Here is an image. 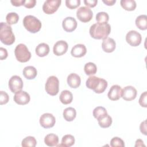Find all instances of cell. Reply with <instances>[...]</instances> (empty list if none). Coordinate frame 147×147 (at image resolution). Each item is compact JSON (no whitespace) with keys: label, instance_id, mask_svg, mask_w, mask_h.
Wrapping results in <instances>:
<instances>
[{"label":"cell","instance_id":"1","mask_svg":"<svg viewBox=\"0 0 147 147\" xmlns=\"http://www.w3.org/2000/svg\"><path fill=\"white\" fill-rule=\"evenodd\" d=\"M90 36L97 40L105 39L107 38L111 32V26L108 23H95L92 25L90 28Z\"/></svg>","mask_w":147,"mask_h":147},{"label":"cell","instance_id":"2","mask_svg":"<svg viewBox=\"0 0 147 147\" xmlns=\"http://www.w3.org/2000/svg\"><path fill=\"white\" fill-rule=\"evenodd\" d=\"M86 84L87 88L97 94L103 92L107 87V82L105 79L95 76H90L86 80Z\"/></svg>","mask_w":147,"mask_h":147},{"label":"cell","instance_id":"3","mask_svg":"<svg viewBox=\"0 0 147 147\" xmlns=\"http://www.w3.org/2000/svg\"><path fill=\"white\" fill-rule=\"evenodd\" d=\"M0 40L3 44L7 45H11L15 41V36L11 26L3 22H1L0 25Z\"/></svg>","mask_w":147,"mask_h":147},{"label":"cell","instance_id":"4","mask_svg":"<svg viewBox=\"0 0 147 147\" xmlns=\"http://www.w3.org/2000/svg\"><path fill=\"white\" fill-rule=\"evenodd\" d=\"M23 25L25 28L30 33L38 32L41 28V22L36 17L32 15L25 16L23 20Z\"/></svg>","mask_w":147,"mask_h":147},{"label":"cell","instance_id":"5","mask_svg":"<svg viewBox=\"0 0 147 147\" xmlns=\"http://www.w3.org/2000/svg\"><path fill=\"white\" fill-rule=\"evenodd\" d=\"M14 54L16 59L21 63L27 62L31 57V53L24 44H20L16 46L14 49Z\"/></svg>","mask_w":147,"mask_h":147},{"label":"cell","instance_id":"6","mask_svg":"<svg viewBox=\"0 0 147 147\" xmlns=\"http://www.w3.org/2000/svg\"><path fill=\"white\" fill-rule=\"evenodd\" d=\"M45 89L46 92L52 95H56L59 90V81L58 78L55 76H49L45 83Z\"/></svg>","mask_w":147,"mask_h":147},{"label":"cell","instance_id":"7","mask_svg":"<svg viewBox=\"0 0 147 147\" xmlns=\"http://www.w3.org/2000/svg\"><path fill=\"white\" fill-rule=\"evenodd\" d=\"M92 10L87 6H82L76 11L77 18L83 22H89L92 19Z\"/></svg>","mask_w":147,"mask_h":147},{"label":"cell","instance_id":"8","mask_svg":"<svg viewBox=\"0 0 147 147\" xmlns=\"http://www.w3.org/2000/svg\"><path fill=\"white\" fill-rule=\"evenodd\" d=\"M61 2V0H47L43 4L42 10L47 14H53L57 10Z\"/></svg>","mask_w":147,"mask_h":147},{"label":"cell","instance_id":"9","mask_svg":"<svg viewBox=\"0 0 147 147\" xmlns=\"http://www.w3.org/2000/svg\"><path fill=\"white\" fill-rule=\"evenodd\" d=\"M126 41L132 47L139 45L142 41V37L140 33L136 30H130L126 35Z\"/></svg>","mask_w":147,"mask_h":147},{"label":"cell","instance_id":"10","mask_svg":"<svg viewBox=\"0 0 147 147\" xmlns=\"http://www.w3.org/2000/svg\"><path fill=\"white\" fill-rule=\"evenodd\" d=\"M9 87L13 93L21 91L23 87V82L20 76L14 75L11 77L9 81Z\"/></svg>","mask_w":147,"mask_h":147},{"label":"cell","instance_id":"11","mask_svg":"<svg viewBox=\"0 0 147 147\" xmlns=\"http://www.w3.org/2000/svg\"><path fill=\"white\" fill-rule=\"evenodd\" d=\"M55 122V117L51 113H44L40 118V125L45 129L52 127Z\"/></svg>","mask_w":147,"mask_h":147},{"label":"cell","instance_id":"12","mask_svg":"<svg viewBox=\"0 0 147 147\" xmlns=\"http://www.w3.org/2000/svg\"><path fill=\"white\" fill-rule=\"evenodd\" d=\"M29 94L25 91H20L15 93L13 99L14 101L20 105H25L28 104L30 101Z\"/></svg>","mask_w":147,"mask_h":147},{"label":"cell","instance_id":"13","mask_svg":"<svg viewBox=\"0 0 147 147\" xmlns=\"http://www.w3.org/2000/svg\"><path fill=\"white\" fill-rule=\"evenodd\" d=\"M137 94V90L133 86H127L123 88L122 92V98L127 101H130L134 100Z\"/></svg>","mask_w":147,"mask_h":147},{"label":"cell","instance_id":"14","mask_svg":"<svg viewBox=\"0 0 147 147\" xmlns=\"http://www.w3.org/2000/svg\"><path fill=\"white\" fill-rule=\"evenodd\" d=\"M68 44L64 40L57 41L53 48V53L56 56H61L65 53L68 50Z\"/></svg>","mask_w":147,"mask_h":147},{"label":"cell","instance_id":"15","mask_svg":"<svg viewBox=\"0 0 147 147\" xmlns=\"http://www.w3.org/2000/svg\"><path fill=\"white\" fill-rule=\"evenodd\" d=\"M77 21L72 17H67L63 20L62 26L63 29L67 32H71L75 30L77 27Z\"/></svg>","mask_w":147,"mask_h":147},{"label":"cell","instance_id":"16","mask_svg":"<svg viewBox=\"0 0 147 147\" xmlns=\"http://www.w3.org/2000/svg\"><path fill=\"white\" fill-rule=\"evenodd\" d=\"M122 89L119 85H113L109 91L108 98L111 100H117L122 96Z\"/></svg>","mask_w":147,"mask_h":147},{"label":"cell","instance_id":"17","mask_svg":"<svg viewBox=\"0 0 147 147\" xmlns=\"http://www.w3.org/2000/svg\"><path fill=\"white\" fill-rule=\"evenodd\" d=\"M116 47V43L114 39L111 38H106L104 39L102 43V48L103 51L107 53L113 52Z\"/></svg>","mask_w":147,"mask_h":147},{"label":"cell","instance_id":"18","mask_svg":"<svg viewBox=\"0 0 147 147\" xmlns=\"http://www.w3.org/2000/svg\"><path fill=\"white\" fill-rule=\"evenodd\" d=\"M87 52V49L84 44H78L74 46L71 49V53L75 57H81L84 56Z\"/></svg>","mask_w":147,"mask_h":147},{"label":"cell","instance_id":"19","mask_svg":"<svg viewBox=\"0 0 147 147\" xmlns=\"http://www.w3.org/2000/svg\"><path fill=\"white\" fill-rule=\"evenodd\" d=\"M67 83L68 86L74 88H76L80 85V77L75 73L70 74L67 77Z\"/></svg>","mask_w":147,"mask_h":147},{"label":"cell","instance_id":"20","mask_svg":"<svg viewBox=\"0 0 147 147\" xmlns=\"http://www.w3.org/2000/svg\"><path fill=\"white\" fill-rule=\"evenodd\" d=\"M36 55L39 57H44L49 52V45L44 42L39 44L35 49Z\"/></svg>","mask_w":147,"mask_h":147},{"label":"cell","instance_id":"21","mask_svg":"<svg viewBox=\"0 0 147 147\" xmlns=\"http://www.w3.org/2000/svg\"><path fill=\"white\" fill-rule=\"evenodd\" d=\"M23 75L27 79H33L37 75V71L33 66H27L23 69Z\"/></svg>","mask_w":147,"mask_h":147},{"label":"cell","instance_id":"22","mask_svg":"<svg viewBox=\"0 0 147 147\" xmlns=\"http://www.w3.org/2000/svg\"><path fill=\"white\" fill-rule=\"evenodd\" d=\"M59 99L60 102L64 105H68L72 102L73 95L71 92L69 90H63L61 91Z\"/></svg>","mask_w":147,"mask_h":147},{"label":"cell","instance_id":"23","mask_svg":"<svg viewBox=\"0 0 147 147\" xmlns=\"http://www.w3.org/2000/svg\"><path fill=\"white\" fill-rule=\"evenodd\" d=\"M44 142L48 146H57L59 143V137L55 134H48L45 137Z\"/></svg>","mask_w":147,"mask_h":147},{"label":"cell","instance_id":"24","mask_svg":"<svg viewBox=\"0 0 147 147\" xmlns=\"http://www.w3.org/2000/svg\"><path fill=\"white\" fill-rule=\"evenodd\" d=\"M76 116V110L71 107H67L63 111V117L67 121H72Z\"/></svg>","mask_w":147,"mask_h":147},{"label":"cell","instance_id":"25","mask_svg":"<svg viewBox=\"0 0 147 147\" xmlns=\"http://www.w3.org/2000/svg\"><path fill=\"white\" fill-rule=\"evenodd\" d=\"M136 25L140 29L146 30L147 29V16L145 14L138 16L136 19Z\"/></svg>","mask_w":147,"mask_h":147},{"label":"cell","instance_id":"26","mask_svg":"<svg viewBox=\"0 0 147 147\" xmlns=\"http://www.w3.org/2000/svg\"><path fill=\"white\" fill-rule=\"evenodd\" d=\"M97 120L99 125L102 128L109 127L112 123V118L108 114L100 117Z\"/></svg>","mask_w":147,"mask_h":147},{"label":"cell","instance_id":"27","mask_svg":"<svg viewBox=\"0 0 147 147\" xmlns=\"http://www.w3.org/2000/svg\"><path fill=\"white\" fill-rule=\"evenodd\" d=\"M75 144V138L71 134H66L61 139V144L57 145L58 146L70 147Z\"/></svg>","mask_w":147,"mask_h":147},{"label":"cell","instance_id":"28","mask_svg":"<svg viewBox=\"0 0 147 147\" xmlns=\"http://www.w3.org/2000/svg\"><path fill=\"white\" fill-rule=\"evenodd\" d=\"M121 6L127 11H133L136 7V3L134 0H121Z\"/></svg>","mask_w":147,"mask_h":147},{"label":"cell","instance_id":"29","mask_svg":"<svg viewBox=\"0 0 147 147\" xmlns=\"http://www.w3.org/2000/svg\"><path fill=\"white\" fill-rule=\"evenodd\" d=\"M84 71L87 75H92L96 74L97 71V67L94 63L88 62L85 64Z\"/></svg>","mask_w":147,"mask_h":147},{"label":"cell","instance_id":"30","mask_svg":"<svg viewBox=\"0 0 147 147\" xmlns=\"http://www.w3.org/2000/svg\"><path fill=\"white\" fill-rule=\"evenodd\" d=\"M37 141L34 137L28 136L22 140L21 145L23 147H35Z\"/></svg>","mask_w":147,"mask_h":147},{"label":"cell","instance_id":"31","mask_svg":"<svg viewBox=\"0 0 147 147\" xmlns=\"http://www.w3.org/2000/svg\"><path fill=\"white\" fill-rule=\"evenodd\" d=\"M7 24L9 25L16 24L19 20V16L15 12L9 13L6 17Z\"/></svg>","mask_w":147,"mask_h":147},{"label":"cell","instance_id":"32","mask_svg":"<svg viewBox=\"0 0 147 147\" xmlns=\"http://www.w3.org/2000/svg\"><path fill=\"white\" fill-rule=\"evenodd\" d=\"M92 114L94 118L98 119L100 117L107 114V112L105 107L102 106H98L94 109Z\"/></svg>","mask_w":147,"mask_h":147},{"label":"cell","instance_id":"33","mask_svg":"<svg viewBox=\"0 0 147 147\" xmlns=\"http://www.w3.org/2000/svg\"><path fill=\"white\" fill-rule=\"evenodd\" d=\"M109 20V16L106 12H99L96 15V20L98 23H107Z\"/></svg>","mask_w":147,"mask_h":147},{"label":"cell","instance_id":"34","mask_svg":"<svg viewBox=\"0 0 147 147\" xmlns=\"http://www.w3.org/2000/svg\"><path fill=\"white\" fill-rule=\"evenodd\" d=\"M110 146L112 147H123L125 146L124 141L118 137L113 138L110 141Z\"/></svg>","mask_w":147,"mask_h":147},{"label":"cell","instance_id":"35","mask_svg":"<svg viewBox=\"0 0 147 147\" xmlns=\"http://www.w3.org/2000/svg\"><path fill=\"white\" fill-rule=\"evenodd\" d=\"M80 5V0H66L65 5L70 9H74Z\"/></svg>","mask_w":147,"mask_h":147},{"label":"cell","instance_id":"36","mask_svg":"<svg viewBox=\"0 0 147 147\" xmlns=\"http://www.w3.org/2000/svg\"><path fill=\"white\" fill-rule=\"evenodd\" d=\"M9 100V96L8 94L3 91H0V104L1 105H5L8 102Z\"/></svg>","mask_w":147,"mask_h":147},{"label":"cell","instance_id":"37","mask_svg":"<svg viewBox=\"0 0 147 147\" xmlns=\"http://www.w3.org/2000/svg\"><path fill=\"white\" fill-rule=\"evenodd\" d=\"M146 98H147V92L146 91L144 92L140 96V98L139 99L138 102L141 106L144 107H147V103H146Z\"/></svg>","mask_w":147,"mask_h":147},{"label":"cell","instance_id":"38","mask_svg":"<svg viewBox=\"0 0 147 147\" xmlns=\"http://www.w3.org/2000/svg\"><path fill=\"white\" fill-rule=\"evenodd\" d=\"M36 0H25L23 6H24L26 8L30 9L34 7V6L36 5Z\"/></svg>","mask_w":147,"mask_h":147},{"label":"cell","instance_id":"39","mask_svg":"<svg viewBox=\"0 0 147 147\" xmlns=\"http://www.w3.org/2000/svg\"><path fill=\"white\" fill-rule=\"evenodd\" d=\"M84 3L86 6L88 7H94L98 3V1L97 0H84Z\"/></svg>","mask_w":147,"mask_h":147},{"label":"cell","instance_id":"40","mask_svg":"<svg viewBox=\"0 0 147 147\" xmlns=\"http://www.w3.org/2000/svg\"><path fill=\"white\" fill-rule=\"evenodd\" d=\"M7 57V51L5 48H0V59L1 60L6 59Z\"/></svg>","mask_w":147,"mask_h":147},{"label":"cell","instance_id":"41","mask_svg":"<svg viewBox=\"0 0 147 147\" xmlns=\"http://www.w3.org/2000/svg\"><path fill=\"white\" fill-rule=\"evenodd\" d=\"M140 129L141 132L144 134V135H146V120L142 122L140 126Z\"/></svg>","mask_w":147,"mask_h":147},{"label":"cell","instance_id":"42","mask_svg":"<svg viewBox=\"0 0 147 147\" xmlns=\"http://www.w3.org/2000/svg\"><path fill=\"white\" fill-rule=\"evenodd\" d=\"M25 0H11L10 2L14 6H20L24 5Z\"/></svg>","mask_w":147,"mask_h":147},{"label":"cell","instance_id":"43","mask_svg":"<svg viewBox=\"0 0 147 147\" xmlns=\"http://www.w3.org/2000/svg\"><path fill=\"white\" fill-rule=\"evenodd\" d=\"M102 2L107 6H113L116 2V0H103Z\"/></svg>","mask_w":147,"mask_h":147},{"label":"cell","instance_id":"44","mask_svg":"<svg viewBox=\"0 0 147 147\" xmlns=\"http://www.w3.org/2000/svg\"><path fill=\"white\" fill-rule=\"evenodd\" d=\"M143 141L141 140V139H138L136 142V144H135V146H145V145L143 143Z\"/></svg>","mask_w":147,"mask_h":147}]
</instances>
